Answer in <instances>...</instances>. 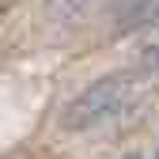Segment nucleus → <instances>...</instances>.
Masks as SVG:
<instances>
[{
  "instance_id": "f03ea898",
  "label": "nucleus",
  "mask_w": 159,
  "mask_h": 159,
  "mask_svg": "<svg viewBox=\"0 0 159 159\" xmlns=\"http://www.w3.org/2000/svg\"><path fill=\"white\" fill-rule=\"evenodd\" d=\"M133 65L144 68V72H159V23L140 27V38H136V49H133Z\"/></svg>"
},
{
  "instance_id": "f257e3e1",
  "label": "nucleus",
  "mask_w": 159,
  "mask_h": 159,
  "mask_svg": "<svg viewBox=\"0 0 159 159\" xmlns=\"http://www.w3.org/2000/svg\"><path fill=\"white\" fill-rule=\"evenodd\" d=\"M148 91H152V72L136 68V65L121 72H106V76L91 80L87 87H80L61 106L57 125L65 133H98L106 125L133 117L148 102Z\"/></svg>"
},
{
  "instance_id": "7ed1b4c3",
  "label": "nucleus",
  "mask_w": 159,
  "mask_h": 159,
  "mask_svg": "<svg viewBox=\"0 0 159 159\" xmlns=\"http://www.w3.org/2000/svg\"><path fill=\"white\" fill-rule=\"evenodd\" d=\"M152 23H159V0H133L121 11V30H140Z\"/></svg>"
},
{
  "instance_id": "20e7f679",
  "label": "nucleus",
  "mask_w": 159,
  "mask_h": 159,
  "mask_svg": "<svg viewBox=\"0 0 159 159\" xmlns=\"http://www.w3.org/2000/svg\"><path fill=\"white\" fill-rule=\"evenodd\" d=\"M95 4H98V0H46V8L57 19H80V15H87Z\"/></svg>"
}]
</instances>
